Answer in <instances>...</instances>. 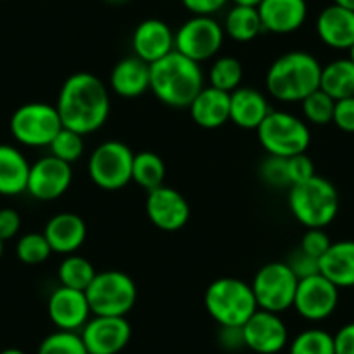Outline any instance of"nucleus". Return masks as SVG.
<instances>
[{"instance_id":"obj_39","label":"nucleus","mask_w":354,"mask_h":354,"mask_svg":"<svg viewBox=\"0 0 354 354\" xmlns=\"http://www.w3.org/2000/svg\"><path fill=\"white\" fill-rule=\"evenodd\" d=\"M330 245H332V240L325 233V230L313 227V230H308L302 234V240L299 247L304 252H308L309 255H313V257L322 259L325 255V252L330 248Z\"/></svg>"},{"instance_id":"obj_41","label":"nucleus","mask_w":354,"mask_h":354,"mask_svg":"<svg viewBox=\"0 0 354 354\" xmlns=\"http://www.w3.org/2000/svg\"><path fill=\"white\" fill-rule=\"evenodd\" d=\"M332 124H335L342 132L354 134V97L335 101Z\"/></svg>"},{"instance_id":"obj_17","label":"nucleus","mask_w":354,"mask_h":354,"mask_svg":"<svg viewBox=\"0 0 354 354\" xmlns=\"http://www.w3.org/2000/svg\"><path fill=\"white\" fill-rule=\"evenodd\" d=\"M47 315L57 330L80 332L85 323L91 319L93 311H91L85 292L59 285L49 295Z\"/></svg>"},{"instance_id":"obj_40","label":"nucleus","mask_w":354,"mask_h":354,"mask_svg":"<svg viewBox=\"0 0 354 354\" xmlns=\"http://www.w3.org/2000/svg\"><path fill=\"white\" fill-rule=\"evenodd\" d=\"M287 163L288 176H290V186L308 181L313 176H316L315 163H313V160L306 153L290 156V158H287Z\"/></svg>"},{"instance_id":"obj_44","label":"nucleus","mask_w":354,"mask_h":354,"mask_svg":"<svg viewBox=\"0 0 354 354\" xmlns=\"http://www.w3.org/2000/svg\"><path fill=\"white\" fill-rule=\"evenodd\" d=\"M335 354H354V322L340 326L333 335Z\"/></svg>"},{"instance_id":"obj_14","label":"nucleus","mask_w":354,"mask_h":354,"mask_svg":"<svg viewBox=\"0 0 354 354\" xmlns=\"http://www.w3.org/2000/svg\"><path fill=\"white\" fill-rule=\"evenodd\" d=\"M132 328L125 316H93L80 330L88 354H118L127 347Z\"/></svg>"},{"instance_id":"obj_37","label":"nucleus","mask_w":354,"mask_h":354,"mask_svg":"<svg viewBox=\"0 0 354 354\" xmlns=\"http://www.w3.org/2000/svg\"><path fill=\"white\" fill-rule=\"evenodd\" d=\"M259 174H261L262 181L271 188H290L287 158L268 155V158L259 167Z\"/></svg>"},{"instance_id":"obj_26","label":"nucleus","mask_w":354,"mask_h":354,"mask_svg":"<svg viewBox=\"0 0 354 354\" xmlns=\"http://www.w3.org/2000/svg\"><path fill=\"white\" fill-rule=\"evenodd\" d=\"M30 165L21 149L11 145H0V195L18 196L26 192Z\"/></svg>"},{"instance_id":"obj_18","label":"nucleus","mask_w":354,"mask_h":354,"mask_svg":"<svg viewBox=\"0 0 354 354\" xmlns=\"http://www.w3.org/2000/svg\"><path fill=\"white\" fill-rule=\"evenodd\" d=\"M262 30L277 35H287L301 28L308 18L306 0H262L257 6Z\"/></svg>"},{"instance_id":"obj_3","label":"nucleus","mask_w":354,"mask_h":354,"mask_svg":"<svg viewBox=\"0 0 354 354\" xmlns=\"http://www.w3.org/2000/svg\"><path fill=\"white\" fill-rule=\"evenodd\" d=\"M322 64L306 50H290L271 63L266 91L281 103H301L319 88Z\"/></svg>"},{"instance_id":"obj_49","label":"nucleus","mask_w":354,"mask_h":354,"mask_svg":"<svg viewBox=\"0 0 354 354\" xmlns=\"http://www.w3.org/2000/svg\"><path fill=\"white\" fill-rule=\"evenodd\" d=\"M104 2H108V4H125L129 0H104Z\"/></svg>"},{"instance_id":"obj_33","label":"nucleus","mask_w":354,"mask_h":354,"mask_svg":"<svg viewBox=\"0 0 354 354\" xmlns=\"http://www.w3.org/2000/svg\"><path fill=\"white\" fill-rule=\"evenodd\" d=\"M302 115H304L306 124L313 125H328L333 120V110H335V100L325 94L322 88L309 94L308 97L301 101Z\"/></svg>"},{"instance_id":"obj_6","label":"nucleus","mask_w":354,"mask_h":354,"mask_svg":"<svg viewBox=\"0 0 354 354\" xmlns=\"http://www.w3.org/2000/svg\"><path fill=\"white\" fill-rule=\"evenodd\" d=\"M257 139L268 155L290 158L306 153L311 145V132L302 118L288 111L271 110L257 127Z\"/></svg>"},{"instance_id":"obj_12","label":"nucleus","mask_w":354,"mask_h":354,"mask_svg":"<svg viewBox=\"0 0 354 354\" xmlns=\"http://www.w3.org/2000/svg\"><path fill=\"white\" fill-rule=\"evenodd\" d=\"M339 290L323 274L299 280L294 306L301 318L308 322H323L335 313L339 306Z\"/></svg>"},{"instance_id":"obj_42","label":"nucleus","mask_w":354,"mask_h":354,"mask_svg":"<svg viewBox=\"0 0 354 354\" xmlns=\"http://www.w3.org/2000/svg\"><path fill=\"white\" fill-rule=\"evenodd\" d=\"M21 230V216L15 209H0V240H11Z\"/></svg>"},{"instance_id":"obj_48","label":"nucleus","mask_w":354,"mask_h":354,"mask_svg":"<svg viewBox=\"0 0 354 354\" xmlns=\"http://www.w3.org/2000/svg\"><path fill=\"white\" fill-rule=\"evenodd\" d=\"M0 354H26V353H25V351L18 349V347H9V349L0 351Z\"/></svg>"},{"instance_id":"obj_20","label":"nucleus","mask_w":354,"mask_h":354,"mask_svg":"<svg viewBox=\"0 0 354 354\" xmlns=\"http://www.w3.org/2000/svg\"><path fill=\"white\" fill-rule=\"evenodd\" d=\"M44 236L56 254H75L87 238V224L78 214L59 212L47 221Z\"/></svg>"},{"instance_id":"obj_35","label":"nucleus","mask_w":354,"mask_h":354,"mask_svg":"<svg viewBox=\"0 0 354 354\" xmlns=\"http://www.w3.org/2000/svg\"><path fill=\"white\" fill-rule=\"evenodd\" d=\"M53 254L49 241L44 233H26L23 234L16 245V255L23 264L37 266L44 264Z\"/></svg>"},{"instance_id":"obj_13","label":"nucleus","mask_w":354,"mask_h":354,"mask_svg":"<svg viewBox=\"0 0 354 354\" xmlns=\"http://www.w3.org/2000/svg\"><path fill=\"white\" fill-rule=\"evenodd\" d=\"M71 181H73V170L70 163L47 155L30 165L26 193L40 202H53L70 189Z\"/></svg>"},{"instance_id":"obj_23","label":"nucleus","mask_w":354,"mask_h":354,"mask_svg":"<svg viewBox=\"0 0 354 354\" xmlns=\"http://www.w3.org/2000/svg\"><path fill=\"white\" fill-rule=\"evenodd\" d=\"M110 88L117 96L136 100L149 91V64L138 56L118 61L110 75Z\"/></svg>"},{"instance_id":"obj_4","label":"nucleus","mask_w":354,"mask_h":354,"mask_svg":"<svg viewBox=\"0 0 354 354\" xmlns=\"http://www.w3.org/2000/svg\"><path fill=\"white\" fill-rule=\"evenodd\" d=\"M287 203L294 219L306 230H325L339 214V192L328 179L316 174L288 188Z\"/></svg>"},{"instance_id":"obj_51","label":"nucleus","mask_w":354,"mask_h":354,"mask_svg":"<svg viewBox=\"0 0 354 354\" xmlns=\"http://www.w3.org/2000/svg\"><path fill=\"white\" fill-rule=\"evenodd\" d=\"M2 254H4V240H0V259H2Z\"/></svg>"},{"instance_id":"obj_15","label":"nucleus","mask_w":354,"mask_h":354,"mask_svg":"<svg viewBox=\"0 0 354 354\" xmlns=\"http://www.w3.org/2000/svg\"><path fill=\"white\" fill-rule=\"evenodd\" d=\"M146 214L153 226L167 233H174L188 224L192 217V207L177 189L162 185L148 192Z\"/></svg>"},{"instance_id":"obj_34","label":"nucleus","mask_w":354,"mask_h":354,"mask_svg":"<svg viewBox=\"0 0 354 354\" xmlns=\"http://www.w3.org/2000/svg\"><path fill=\"white\" fill-rule=\"evenodd\" d=\"M37 354H88L80 332L56 330L40 342Z\"/></svg>"},{"instance_id":"obj_43","label":"nucleus","mask_w":354,"mask_h":354,"mask_svg":"<svg viewBox=\"0 0 354 354\" xmlns=\"http://www.w3.org/2000/svg\"><path fill=\"white\" fill-rule=\"evenodd\" d=\"M186 11L192 12L193 16H214L224 9V6L230 0H181Z\"/></svg>"},{"instance_id":"obj_2","label":"nucleus","mask_w":354,"mask_h":354,"mask_svg":"<svg viewBox=\"0 0 354 354\" xmlns=\"http://www.w3.org/2000/svg\"><path fill=\"white\" fill-rule=\"evenodd\" d=\"M205 84L200 64L177 50L149 64V91L167 106L189 108Z\"/></svg>"},{"instance_id":"obj_11","label":"nucleus","mask_w":354,"mask_h":354,"mask_svg":"<svg viewBox=\"0 0 354 354\" xmlns=\"http://www.w3.org/2000/svg\"><path fill=\"white\" fill-rule=\"evenodd\" d=\"M224 37L223 25L212 16H192L174 33V50L200 64L219 53Z\"/></svg>"},{"instance_id":"obj_28","label":"nucleus","mask_w":354,"mask_h":354,"mask_svg":"<svg viewBox=\"0 0 354 354\" xmlns=\"http://www.w3.org/2000/svg\"><path fill=\"white\" fill-rule=\"evenodd\" d=\"M223 30L224 35H227L234 42L240 44L252 42L254 39H257L259 33L264 32L257 8L240 4H234L227 11Z\"/></svg>"},{"instance_id":"obj_50","label":"nucleus","mask_w":354,"mask_h":354,"mask_svg":"<svg viewBox=\"0 0 354 354\" xmlns=\"http://www.w3.org/2000/svg\"><path fill=\"white\" fill-rule=\"evenodd\" d=\"M349 59L354 63V44L349 47Z\"/></svg>"},{"instance_id":"obj_16","label":"nucleus","mask_w":354,"mask_h":354,"mask_svg":"<svg viewBox=\"0 0 354 354\" xmlns=\"http://www.w3.org/2000/svg\"><path fill=\"white\" fill-rule=\"evenodd\" d=\"M241 330L245 347L257 354H278L288 344V328L277 313L257 309Z\"/></svg>"},{"instance_id":"obj_47","label":"nucleus","mask_w":354,"mask_h":354,"mask_svg":"<svg viewBox=\"0 0 354 354\" xmlns=\"http://www.w3.org/2000/svg\"><path fill=\"white\" fill-rule=\"evenodd\" d=\"M262 0H233V4H240V6H252V8H257L261 4Z\"/></svg>"},{"instance_id":"obj_45","label":"nucleus","mask_w":354,"mask_h":354,"mask_svg":"<svg viewBox=\"0 0 354 354\" xmlns=\"http://www.w3.org/2000/svg\"><path fill=\"white\" fill-rule=\"evenodd\" d=\"M219 344L227 351H238L245 347L241 326H219Z\"/></svg>"},{"instance_id":"obj_27","label":"nucleus","mask_w":354,"mask_h":354,"mask_svg":"<svg viewBox=\"0 0 354 354\" xmlns=\"http://www.w3.org/2000/svg\"><path fill=\"white\" fill-rule=\"evenodd\" d=\"M319 88L332 100L354 97V63L347 59H335L322 66Z\"/></svg>"},{"instance_id":"obj_32","label":"nucleus","mask_w":354,"mask_h":354,"mask_svg":"<svg viewBox=\"0 0 354 354\" xmlns=\"http://www.w3.org/2000/svg\"><path fill=\"white\" fill-rule=\"evenodd\" d=\"M288 354H335L333 335L322 328H308L294 337Z\"/></svg>"},{"instance_id":"obj_38","label":"nucleus","mask_w":354,"mask_h":354,"mask_svg":"<svg viewBox=\"0 0 354 354\" xmlns=\"http://www.w3.org/2000/svg\"><path fill=\"white\" fill-rule=\"evenodd\" d=\"M285 262H287L288 268L294 271V274L299 280H304V278L315 277V274L319 273V259L309 255L308 252L302 250L301 247L292 250Z\"/></svg>"},{"instance_id":"obj_36","label":"nucleus","mask_w":354,"mask_h":354,"mask_svg":"<svg viewBox=\"0 0 354 354\" xmlns=\"http://www.w3.org/2000/svg\"><path fill=\"white\" fill-rule=\"evenodd\" d=\"M84 136H80L75 131H70L66 127L61 129L49 145L50 155L70 163V165L84 155Z\"/></svg>"},{"instance_id":"obj_8","label":"nucleus","mask_w":354,"mask_h":354,"mask_svg":"<svg viewBox=\"0 0 354 354\" xmlns=\"http://www.w3.org/2000/svg\"><path fill=\"white\" fill-rule=\"evenodd\" d=\"M297 285L299 278L287 262L277 261L262 266L255 273L250 287L259 309L280 315L294 306Z\"/></svg>"},{"instance_id":"obj_7","label":"nucleus","mask_w":354,"mask_h":354,"mask_svg":"<svg viewBox=\"0 0 354 354\" xmlns=\"http://www.w3.org/2000/svg\"><path fill=\"white\" fill-rule=\"evenodd\" d=\"M93 316H125L138 301V285L124 271H101L85 290Z\"/></svg>"},{"instance_id":"obj_10","label":"nucleus","mask_w":354,"mask_h":354,"mask_svg":"<svg viewBox=\"0 0 354 354\" xmlns=\"http://www.w3.org/2000/svg\"><path fill=\"white\" fill-rule=\"evenodd\" d=\"M9 129L19 145L28 148H49L57 132L63 129V124L53 104L26 103L12 113Z\"/></svg>"},{"instance_id":"obj_5","label":"nucleus","mask_w":354,"mask_h":354,"mask_svg":"<svg viewBox=\"0 0 354 354\" xmlns=\"http://www.w3.org/2000/svg\"><path fill=\"white\" fill-rule=\"evenodd\" d=\"M203 302L209 316L219 326H243L259 309L250 283L231 277L212 281Z\"/></svg>"},{"instance_id":"obj_9","label":"nucleus","mask_w":354,"mask_h":354,"mask_svg":"<svg viewBox=\"0 0 354 354\" xmlns=\"http://www.w3.org/2000/svg\"><path fill=\"white\" fill-rule=\"evenodd\" d=\"M134 151L122 141H104L87 163L91 181L104 192H117L132 181Z\"/></svg>"},{"instance_id":"obj_46","label":"nucleus","mask_w":354,"mask_h":354,"mask_svg":"<svg viewBox=\"0 0 354 354\" xmlns=\"http://www.w3.org/2000/svg\"><path fill=\"white\" fill-rule=\"evenodd\" d=\"M333 4L339 6V8L347 9V11L354 12V0H333Z\"/></svg>"},{"instance_id":"obj_30","label":"nucleus","mask_w":354,"mask_h":354,"mask_svg":"<svg viewBox=\"0 0 354 354\" xmlns=\"http://www.w3.org/2000/svg\"><path fill=\"white\" fill-rule=\"evenodd\" d=\"M97 271L94 270L93 262L82 255L70 254L61 261L57 268V278L63 287L75 288V290L85 292L91 281L94 280Z\"/></svg>"},{"instance_id":"obj_1","label":"nucleus","mask_w":354,"mask_h":354,"mask_svg":"<svg viewBox=\"0 0 354 354\" xmlns=\"http://www.w3.org/2000/svg\"><path fill=\"white\" fill-rule=\"evenodd\" d=\"M110 93L100 77L80 71L64 80L56 110L63 127L80 136L100 131L110 117Z\"/></svg>"},{"instance_id":"obj_31","label":"nucleus","mask_w":354,"mask_h":354,"mask_svg":"<svg viewBox=\"0 0 354 354\" xmlns=\"http://www.w3.org/2000/svg\"><path fill=\"white\" fill-rule=\"evenodd\" d=\"M243 80V66L236 57L221 56L212 63L209 70V85L231 94L240 87Z\"/></svg>"},{"instance_id":"obj_24","label":"nucleus","mask_w":354,"mask_h":354,"mask_svg":"<svg viewBox=\"0 0 354 354\" xmlns=\"http://www.w3.org/2000/svg\"><path fill=\"white\" fill-rule=\"evenodd\" d=\"M193 122L202 129H219L230 122V94L207 85L189 104Z\"/></svg>"},{"instance_id":"obj_25","label":"nucleus","mask_w":354,"mask_h":354,"mask_svg":"<svg viewBox=\"0 0 354 354\" xmlns=\"http://www.w3.org/2000/svg\"><path fill=\"white\" fill-rule=\"evenodd\" d=\"M319 274L332 281L337 288H353L354 241H332L325 255L319 259Z\"/></svg>"},{"instance_id":"obj_22","label":"nucleus","mask_w":354,"mask_h":354,"mask_svg":"<svg viewBox=\"0 0 354 354\" xmlns=\"http://www.w3.org/2000/svg\"><path fill=\"white\" fill-rule=\"evenodd\" d=\"M270 111V103L257 88L238 87L230 94V122L240 129L257 131Z\"/></svg>"},{"instance_id":"obj_19","label":"nucleus","mask_w":354,"mask_h":354,"mask_svg":"<svg viewBox=\"0 0 354 354\" xmlns=\"http://www.w3.org/2000/svg\"><path fill=\"white\" fill-rule=\"evenodd\" d=\"M132 50L134 56L148 64L156 63L174 50V32L162 19H145L136 26Z\"/></svg>"},{"instance_id":"obj_21","label":"nucleus","mask_w":354,"mask_h":354,"mask_svg":"<svg viewBox=\"0 0 354 354\" xmlns=\"http://www.w3.org/2000/svg\"><path fill=\"white\" fill-rule=\"evenodd\" d=\"M316 33L325 46L337 50H349L354 44V12L332 4L319 12Z\"/></svg>"},{"instance_id":"obj_29","label":"nucleus","mask_w":354,"mask_h":354,"mask_svg":"<svg viewBox=\"0 0 354 354\" xmlns=\"http://www.w3.org/2000/svg\"><path fill=\"white\" fill-rule=\"evenodd\" d=\"M165 162L155 151H139L134 153V162H132V181L139 188L151 192L158 188L165 181Z\"/></svg>"}]
</instances>
